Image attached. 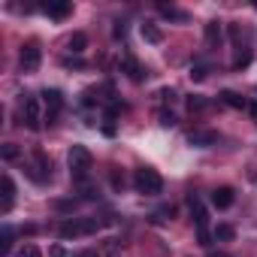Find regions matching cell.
I'll list each match as a JSON object with an SVG mask.
<instances>
[{"label":"cell","instance_id":"obj_1","mask_svg":"<svg viewBox=\"0 0 257 257\" xmlns=\"http://www.w3.org/2000/svg\"><path fill=\"white\" fill-rule=\"evenodd\" d=\"M67 164H70V176L73 182H85L91 176V167H94V158L85 146H73L70 155H67Z\"/></svg>","mask_w":257,"mask_h":257},{"label":"cell","instance_id":"obj_2","mask_svg":"<svg viewBox=\"0 0 257 257\" xmlns=\"http://www.w3.org/2000/svg\"><path fill=\"white\" fill-rule=\"evenodd\" d=\"M134 188H137L140 194H146V197H158V194L164 191V179H161L158 170L143 167V170H137V176H134Z\"/></svg>","mask_w":257,"mask_h":257},{"label":"cell","instance_id":"obj_3","mask_svg":"<svg viewBox=\"0 0 257 257\" xmlns=\"http://www.w3.org/2000/svg\"><path fill=\"white\" fill-rule=\"evenodd\" d=\"M103 227V221H97V218H73V221H64L61 227H58V233H61V239H76V236H85V233H97Z\"/></svg>","mask_w":257,"mask_h":257},{"label":"cell","instance_id":"obj_4","mask_svg":"<svg viewBox=\"0 0 257 257\" xmlns=\"http://www.w3.org/2000/svg\"><path fill=\"white\" fill-rule=\"evenodd\" d=\"M191 212H194V221H197L200 245H203V248H209V245H212V236H209V212H206V206H203L197 197H191Z\"/></svg>","mask_w":257,"mask_h":257},{"label":"cell","instance_id":"obj_5","mask_svg":"<svg viewBox=\"0 0 257 257\" xmlns=\"http://www.w3.org/2000/svg\"><path fill=\"white\" fill-rule=\"evenodd\" d=\"M25 170H28V176H31L34 182H40V185L52 179V164H49V158H46L43 152H37V155L28 161V167H25Z\"/></svg>","mask_w":257,"mask_h":257},{"label":"cell","instance_id":"obj_6","mask_svg":"<svg viewBox=\"0 0 257 257\" xmlns=\"http://www.w3.org/2000/svg\"><path fill=\"white\" fill-rule=\"evenodd\" d=\"M22 121L31 127V131H40L43 127V115H40V100L37 97H25L22 100Z\"/></svg>","mask_w":257,"mask_h":257},{"label":"cell","instance_id":"obj_7","mask_svg":"<svg viewBox=\"0 0 257 257\" xmlns=\"http://www.w3.org/2000/svg\"><path fill=\"white\" fill-rule=\"evenodd\" d=\"M40 58H43V55H40V46H37V43H28V46L22 49V70H25V73H34V70L40 67Z\"/></svg>","mask_w":257,"mask_h":257},{"label":"cell","instance_id":"obj_8","mask_svg":"<svg viewBox=\"0 0 257 257\" xmlns=\"http://www.w3.org/2000/svg\"><path fill=\"white\" fill-rule=\"evenodd\" d=\"M46 97V121L49 124H55V118H58V112H61V106H64V97H61V91H46L43 94Z\"/></svg>","mask_w":257,"mask_h":257},{"label":"cell","instance_id":"obj_9","mask_svg":"<svg viewBox=\"0 0 257 257\" xmlns=\"http://www.w3.org/2000/svg\"><path fill=\"white\" fill-rule=\"evenodd\" d=\"M43 13L49 16V19H67L70 13H73V4H67V0H49V4L43 7Z\"/></svg>","mask_w":257,"mask_h":257},{"label":"cell","instance_id":"obj_10","mask_svg":"<svg viewBox=\"0 0 257 257\" xmlns=\"http://www.w3.org/2000/svg\"><path fill=\"white\" fill-rule=\"evenodd\" d=\"M188 143H191L194 149H209V146L218 143V134H215V131H191V134H188Z\"/></svg>","mask_w":257,"mask_h":257},{"label":"cell","instance_id":"obj_11","mask_svg":"<svg viewBox=\"0 0 257 257\" xmlns=\"http://www.w3.org/2000/svg\"><path fill=\"white\" fill-rule=\"evenodd\" d=\"M233 200H236V197H233V188H215V191H212V206H215V209H230Z\"/></svg>","mask_w":257,"mask_h":257},{"label":"cell","instance_id":"obj_12","mask_svg":"<svg viewBox=\"0 0 257 257\" xmlns=\"http://www.w3.org/2000/svg\"><path fill=\"white\" fill-rule=\"evenodd\" d=\"M0 185H4V203H0V212H10L13 209V200H16V185H13V179L10 176H4V179H0Z\"/></svg>","mask_w":257,"mask_h":257},{"label":"cell","instance_id":"obj_13","mask_svg":"<svg viewBox=\"0 0 257 257\" xmlns=\"http://www.w3.org/2000/svg\"><path fill=\"white\" fill-rule=\"evenodd\" d=\"M121 64H124L127 76H131L134 82H143V67H140V64H137V61H134L131 55H124V61H121Z\"/></svg>","mask_w":257,"mask_h":257},{"label":"cell","instance_id":"obj_14","mask_svg":"<svg viewBox=\"0 0 257 257\" xmlns=\"http://www.w3.org/2000/svg\"><path fill=\"white\" fill-rule=\"evenodd\" d=\"M158 13H161L164 19H176V22H185V13H182V10H176V7H167V4H158Z\"/></svg>","mask_w":257,"mask_h":257},{"label":"cell","instance_id":"obj_15","mask_svg":"<svg viewBox=\"0 0 257 257\" xmlns=\"http://www.w3.org/2000/svg\"><path fill=\"white\" fill-rule=\"evenodd\" d=\"M206 43H209V46H218V43H221V28H218V22H209V25H206Z\"/></svg>","mask_w":257,"mask_h":257},{"label":"cell","instance_id":"obj_16","mask_svg":"<svg viewBox=\"0 0 257 257\" xmlns=\"http://www.w3.org/2000/svg\"><path fill=\"white\" fill-rule=\"evenodd\" d=\"M143 37H146L149 43H155V46H158V43L164 40V34H161V31H158L155 25H143Z\"/></svg>","mask_w":257,"mask_h":257},{"label":"cell","instance_id":"obj_17","mask_svg":"<svg viewBox=\"0 0 257 257\" xmlns=\"http://www.w3.org/2000/svg\"><path fill=\"white\" fill-rule=\"evenodd\" d=\"M233 236H236V230H233L230 224H218V227H215V239H221V242H230Z\"/></svg>","mask_w":257,"mask_h":257},{"label":"cell","instance_id":"obj_18","mask_svg":"<svg viewBox=\"0 0 257 257\" xmlns=\"http://www.w3.org/2000/svg\"><path fill=\"white\" fill-rule=\"evenodd\" d=\"M85 46H88V37L85 34H73L70 37V52H85Z\"/></svg>","mask_w":257,"mask_h":257},{"label":"cell","instance_id":"obj_19","mask_svg":"<svg viewBox=\"0 0 257 257\" xmlns=\"http://www.w3.org/2000/svg\"><path fill=\"white\" fill-rule=\"evenodd\" d=\"M188 109H191V112H203V109H209V100L200 97V94H194V97L188 100Z\"/></svg>","mask_w":257,"mask_h":257},{"label":"cell","instance_id":"obj_20","mask_svg":"<svg viewBox=\"0 0 257 257\" xmlns=\"http://www.w3.org/2000/svg\"><path fill=\"white\" fill-rule=\"evenodd\" d=\"M221 97H224V103H227V106H236V109H245V100H242L239 94H233V91H224Z\"/></svg>","mask_w":257,"mask_h":257},{"label":"cell","instance_id":"obj_21","mask_svg":"<svg viewBox=\"0 0 257 257\" xmlns=\"http://www.w3.org/2000/svg\"><path fill=\"white\" fill-rule=\"evenodd\" d=\"M10 248H13V227H4V242H0V251L10 254Z\"/></svg>","mask_w":257,"mask_h":257},{"label":"cell","instance_id":"obj_22","mask_svg":"<svg viewBox=\"0 0 257 257\" xmlns=\"http://www.w3.org/2000/svg\"><path fill=\"white\" fill-rule=\"evenodd\" d=\"M206 73H209V67H206V64H194L191 79H194V82H200V79H206Z\"/></svg>","mask_w":257,"mask_h":257},{"label":"cell","instance_id":"obj_23","mask_svg":"<svg viewBox=\"0 0 257 257\" xmlns=\"http://www.w3.org/2000/svg\"><path fill=\"white\" fill-rule=\"evenodd\" d=\"M16 257H43V254H40V248H37V245H25Z\"/></svg>","mask_w":257,"mask_h":257},{"label":"cell","instance_id":"obj_24","mask_svg":"<svg viewBox=\"0 0 257 257\" xmlns=\"http://www.w3.org/2000/svg\"><path fill=\"white\" fill-rule=\"evenodd\" d=\"M161 124H164V127H173V124H176V115H173V112H161Z\"/></svg>","mask_w":257,"mask_h":257},{"label":"cell","instance_id":"obj_25","mask_svg":"<svg viewBox=\"0 0 257 257\" xmlns=\"http://www.w3.org/2000/svg\"><path fill=\"white\" fill-rule=\"evenodd\" d=\"M4 158H7V161H16V158H19V149H16V146H4Z\"/></svg>","mask_w":257,"mask_h":257},{"label":"cell","instance_id":"obj_26","mask_svg":"<svg viewBox=\"0 0 257 257\" xmlns=\"http://www.w3.org/2000/svg\"><path fill=\"white\" fill-rule=\"evenodd\" d=\"M76 257H97V251H82V254H76Z\"/></svg>","mask_w":257,"mask_h":257}]
</instances>
